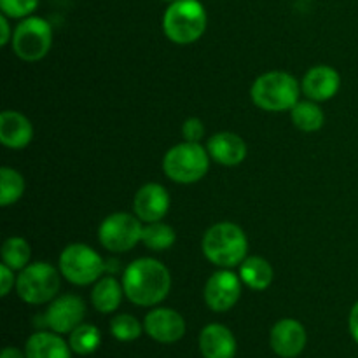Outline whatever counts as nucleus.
I'll list each match as a JSON object with an SVG mask.
<instances>
[{
    "instance_id": "f257e3e1",
    "label": "nucleus",
    "mask_w": 358,
    "mask_h": 358,
    "mask_svg": "<svg viewBox=\"0 0 358 358\" xmlns=\"http://www.w3.org/2000/svg\"><path fill=\"white\" fill-rule=\"evenodd\" d=\"M122 289L129 303L135 306H156L170 294V271L156 259H136L122 275Z\"/></svg>"
},
{
    "instance_id": "f03ea898",
    "label": "nucleus",
    "mask_w": 358,
    "mask_h": 358,
    "mask_svg": "<svg viewBox=\"0 0 358 358\" xmlns=\"http://www.w3.org/2000/svg\"><path fill=\"white\" fill-rule=\"evenodd\" d=\"M248 240L240 226L219 222L210 227L203 238V254L212 264L222 269L236 268L247 259Z\"/></svg>"
},
{
    "instance_id": "7ed1b4c3",
    "label": "nucleus",
    "mask_w": 358,
    "mask_h": 358,
    "mask_svg": "<svg viewBox=\"0 0 358 358\" xmlns=\"http://www.w3.org/2000/svg\"><path fill=\"white\" fill-rule=\"evenodd\" d=\"M206 10L199 0H175L163 16V31L180 45L199 41L206 30Z\"/></svg>"
},
{
    "instance_id": "20e7f679",
    "label": "nucleus",
    "mask_w": 358,
    "mask_h": 358,
    "mask_svg": "<svg viewBox=\"0 0 358 358\" xmlns=\"http://www.w3.org/2000/svg\"><path fill=\"white\" fill-rule=\"evenodd\" d=\"M301 86L287 72H268L257 77L250 90L252 101L266 112L292 110L299 101Z\"/></svg>"
},
{
    "instance_id": "39448f33",
    "label": "nucleus",
    "mask_w": 358,
    "mask_h": 358,
    "mask_svg": "<svg viewBox=\"0 0 358 358\" xmlns=\"http://www.w3.org/2000/svg\"><path fill=\"white\" fill-rule=\"evenodd\" d=\"M210 168V154L198 142H184L171 147L163 159V171L177 184H194Z\"/></svg>"
},
{
    "instance_id": "423d86ee",
    "label": "nucleus",
    "mask_w": 358,
    "mask_h": 358,
    "mask_svg": "<svg viewBox=\"0 0 358 358\" xmlns=\"http://www.w3.org/2000/svg\"><path fill=\"white\" fill-rule=\"evenodd\" d=\"M59 290V275L49 262H34L21 269L16 278V292L27 304L51 303Z\"/></svg>"
},
{
    "instance_id": "0eeeda50",
    "label": "nucleus",
    "mask_w": 358,
    "mask_h": 358,
    "mask_svg": "<svg viewBox=\"0 0 358 358\" xmlns=\"http://www.w3.org/2000/svg\"><path fill=\"white\" fill-rule=\"evenodd\" d=\"M105 271V262L96 250L83 243L69 245L59 255V273L73 285L98 282Z\"/></svg>"
},
{
    "instance_id": "6e6552de",
    "label": "nucleus",
    "mask_w": 358,
    "mask_h": 358,
    "mask_svg": "<svg viewBox=\"0 0 358 358\" xmlns=\"http://www.w3.org/2000/svg\"><path fill=\"white\" fill-rule=\"evenodd\" d=\"M13 51L24 62H38L52 45V28L42 17L28 16L21 21L13 34Z\"/></svg>"
},
{
    "instance_id": "1a4fd4ad",
    "label": "nucleus",
    "mask_w": 358,
    "mask_h": 358,
    "mask_svg": "<svg viewBox=\"0 0 358 358\" xmlns=\"http://www.w3.org/2000/svg\"><path fill=\"white\" fill-rule=\"evenodd\" d=\"M142 220L136 215L122 212L112 213L100 224L98 240L108 252L122 254L135 248L136 243L142 241Z\"/></svg>"
},
{
    "instance_id": "9d476101",
    "label": "nucleus",
    "mask_w": 358,
    "mask_h": 358,
    "mask_svg": "<svg viewBox=\"0 0 358 358\" xmlns=\"http://www.w3.org/2000/svg\"><path fill=\"white\" fill-rule=\"evenodd\" d=\"M86 315V306L79 296L66 294L51 301L48 311L42 317V324L56 334H70L79 327Z\"/></svg>"
},
{
    "instance_id": "9b49d317",
    "label": "nucleus",
    "mask_w": 358,
    "mask_h": 358,
    "mask_svg": "<svg viewBox=\"0 0 358 358\" xmlns=\"http://www.w3.org/2000/svg\"><path fill=\"white\" fill-rule=\"evenodd\" d=\"M241 296V278L222 269L213 273L205 285V303L215 313L229 311Z\"/></svg>"
},
{
    "instance_id": "f8f14e48",
    "label": "nucleus",
    "mask_w": 358,
    "mask_h": 358,
    "mask_svg": "<svg viewBox=\"0 0 358 358\" xmlns=\"http://www.w3.org/2000/svg\"><path fill=\"white\" fill-rule=\"evenodd\" d=\"M143 331L154 341L171 345L185 336V320L180 313L170 308H156L143 320Z\"/></svg>"
},
{
    "instance_id": "ddd939ff",
    "label": "nucleus",
    "mask_w": 358,
    "mask_h": 358,
    "mask_svg": "<svg viewBox=\"0 0 358 358\" xmlns=\"http://www.w3.org/2000/svg\"><path fill=\"white\" fill-rule=\"evenodd\" d=\"M273 352L282 358H296L304 352L308 343L306 329L294 318H283L276 322L269 336Z\"/></svg>"
},
{
    "instance_id": "4468645a",
    "label": "nucleus",
    "mask_w": 358,
    "mask_h": 358,
    "mask_svg": "<svg viewBox=\"0 0 358 358\" xmlns=\"http://www.w3.org/2000/svg\"><path fill=\"white\" fill-rule=\"evenodd\" d=\"M133 210L142 222H159L170 210V194L161 184H145L135 194Z\"/></svg>"
},
{
    "instance_id": "2eb2a0df",
    "label": "nucleus",
    "mask_w": 358,
    "mask_h": 358,
    "mask_svg": "<svg viewBox=\"0 0 358 358\" xmlns=\"http://www.w3.org/2000/svg\"><path fill=\"white\" fill-rule=\"evenodd\" d=\"M341 86V77L332 66L318 65L308 70L304 76L301 90L310 100L313 101H327L338 94Z\"/></svg>"
},
{
    "instance_id": "dca6fc26",
    "label": "nucleus",
    "mask_w": 358,
    "mask_h": 358,
    "mask_svg": "<svg viewBox=\"0 0 358 358\" xmlns=\"http://www.w3.org/2000/svg\"><path fill=\"white\" fill-rule=\"evenodd\" d=\"M210 157L222 166H238L247 157V143L240 135L231 131L215 133L206 145Z\"/></svg>"
},
{
    "instance_id": "f3484780",
    "label": "nucleus",
    "mask_w": 358,
    "mask_h": 358,
    "mask_svg": "<svg viewBox=\"0 0 358 358\" xmlns=\"http://www.w3.org/2000/svg\"><path fill=\"white\" fill-rule=\"evenodd\" d=\"M199 350L203 358H234L236 338L222 324H210L199 334Z\"/></svg>"
},
{
    "instance_id": "a211bd4d",
    "label": "nucleus",
    "mask_w": 358,
    "mask_h": 358,
    "mask_svg": "<svg viewBox=\"0 0 358 358\" xmlns=\"http://www.w3.org/2000/svg\"><path fill=\"white\" fill-rule=\"evenodd\" d=\"M34 138L30 119L21 112L3 110L0 115V142L7 149H24Z\"/></svg>"
},
{
    "instance_id": "6ab92c4d",
    "label": "nucleus",
    "mask_w": 358,
    "mask_h": 358,
    "mask_svg": "<svg viewBox=\"0 0 358 358\" xmlns=\"http://www.w3.org/2000/svg\"><path fill=\"white\" fill-rule=\"evenodd\" d=\"M69 343L59 338L56 332H35L28 338L24 346V355L27 358H70Z\"/></svg>"
},
{
    "instance_id": "aec40b11",
    "label": "nucleus",
    "mask_w": 358,
    "mask_h": 358,
    "mask_svg": "<svg viewBox=\"0 0 358 358\" xmlns=\"http://www.w3.org/2000/svg\"><path fill=\"white\" fill-rule=\"evenodd\" d=\"M122 294H124V289L114 276H103L98 280L91 292V303H93L94 310L108 315L121 306Z\"/></svg>"
},
{
    "instance_id": "412c9836",
    "label": "nucleus",
    "mask_w": 358,
    "mask_h": 358,
    "mask_svg": "<svg viewBox=\"0 0 358 358\" xmlns=\"http://www.w3.org/2000/svg\"><path fill=\"white\" fill-rule=\"evenodd\" d=\"M273 273L271 264L266 259L257 257H247L240 264V278L241 282L252 290H266L273 282Z\"/></svg>"
},
{
    "instance_id": "4be33fe9",
    "label": "nucleus",
    "mask_w": 358,
    "mask_h": 358,
    "mask_svg": "<svg viewBox=\"0 0 358 358\" xmlns=\"http://www.w3.org/2000/svg\"><path fill=\"white\" fill-rule=\"evenodd\" d=\"M290 117H292L296 128L306 133L318 131L325 121L322 108L317 103H313V101H297L292 107V110H290Z\"/></svg>"
},
{
    "instance_id": "5701e85b",
    "label": "nucleus",
    "mask_w": 358,
    "mask_h": 358,
    "mask_svg": "<svg viewBox=\"0 0 358 358\" xmlns=\"http://www.w3.org/2000/svg\"><path fill=\"white\" fill-rule=\"evenodd\" d=\"M177 241V234H175L173 227L168 226L164 222H149L143 226L142 231V243L145 245L149 250L163 252L171 248Z\"/></svg>"
},
{
    "instance_id": "b1692460",
    "label": "nucleus",
    "mask_w": 358,
    "mask_h": 358,
    "mask_svg": "<svg viewBox=\"0 0 358 358\" xmlns=\"http://www.w3.org/2000/svg\"><path fill=\"white\" fill-rule=\"evenodd\" d=\"M0 254H2L3 264H7L14 271H21L30 262L31 250L30 245H28V241L24 238L13 236L3 241L2 248H0Z\"/></svg>"
},
{
    "instance_id": "393cba45",
    "label": "nucleus",
    "mask_w": 358,
    "mask_h": 358,
    "mask_svg": "<svg viewBox=\"0 0 358 358\" xmlns=\"http://www.w3.org/2000/svg\"><path fill=\"white\" fill-rule=\"evenodd\" d=\"M101 334L94 325L91 324H80L79 327L73 329L70 332L69 345L73 353L77 355H91L100 348Z\"/></svg>"
},
{
    "instance_id": "a878e982",
    "label": "nucleus",
    "mask_w": 358,
    "mask_h": 358,
    "mask_svg": "<svg viewBox=\"0 0 358 358\" xmlns=\"http://www.w3.org/2000/svg\"><path fill=\"white\" fill-rule=\"evenodd\" d=\"M24 192V180L13 168H0V205L9 206L16 203Z\"/></svg>"
},
{
    "instance_id": "bb28decb",
    "label": "nucleus",
    "mask_w": 358,
    "mask_h": 358,
    "mask_svg": "<svg viewBox=\"0 0 358 358\" xmlns=\"http://www.w3.org/2000/svg\"><path fill=\"white\" fill-rule=\"evenodd\" d=\"M143 327L133 315H117L110 322V334L121 343H131L142 336Z\"/></svg>"
},
{
    "instance_id": "cd10ccee",
    "label": "nucleus",
    "mask_w": 358,
    "mask_h": 358,
    "mask_svg": "<svg viewBox=\"0 0 358 358\" xmlns=\"http://www.w3.org/2000/svg\"><path fill=\"white\" fill-rule=\"evenodd\" d=\"M38 6V0H0V9L7 17H28Z\"/></svg>"
},
{
    "instance_id": "c85d7f7f",
    "label": "nucleus",
    "mask_w": 358,
    "mask_h": 358,
    "mask_svg": "<svg viewBox=\"0 0 358 358\" xmlns=\"http://www.w3.org/2000/svg\"><path fill=\"white\" fill-rule=\"evenodd\" d=\"M182 135H184L185 142H198L205 136V126L198 117H189L187 121L182 124Z\"/></svg>"
},
{
    "instance_id": "c756f323",
    "label": "nucleus",
    "mask_w": 358,
    "mask_h": 358,
    "mask_svg": "<svg viewBox=\"0 0 358 358\" xmlns=\"http://www.w3.org/2000/svg\"><path fill=\"white\" fill-rule=\"evenodd\" d=\"M14 285H16L14 269H10L9 266L2 262V264H0V296L6 297Z\"/></svg>"
},
{
    "instance_id": "7c9ffc66",
    "label": "nucleus",
    "mask_w": 358,
    "mask_h": 358,
    "mask_svg": "<svg viewBox=\"0 0 358 358\" xmlns=\"http://www.w3.org/2000/svg\"><path fill=\"white\" fill-rule=\"evenodd\" d=\"M348 327H350V334H352V338L355 339V343L358 345V301L353 304L352 311H350Z\"/></svg>"
},
{
    "instance_id": "2f4dec72",
    "label": "nucleus",
    "mask_w": 358,
    "mask_h": 358,
    "mask_svg": "<svg viewBox=\"0 0 358 358\" xmlns=\"http://www.w3.org/2000/svg\"><path fill=\"white\" fill-rule=\"evenodd\" d=\"M0 30H2V34H0V45H7L10 41H13V37H10V27L6 14L0 16Z\"/></svg>"
},
{
    "instance_id": "473e14b6",
    "label": "nucleus",
    "mask_w": 358,
    "mask_h": 358,
    "mask_svg": "<svg viewBox=\"0 0 358 358\" xmlns=\"http://www.w3.org/2000/svg\"><path fill=\"white\" fill-rule=\"evenodd\" d=\"M0 358H27V355H24V353H21L17 348L9 346V348L2 350V355H0Z\"/></svg>"
},
{
    "instance_id": "72a5a7b5",
    "label": "nucleus",
    "mask_w": 358,
    "mask_h": 358,
    "mask_svg": "<svg viewBox=\"0 0 358 358\" xmlns=\"http://www.w3.org/2000/svg\"><path fill=\"white\" fill-rule=\"evenodd\" d=\"M166 2H175V0H166Z\"/></svg>"
}]
</instances>
